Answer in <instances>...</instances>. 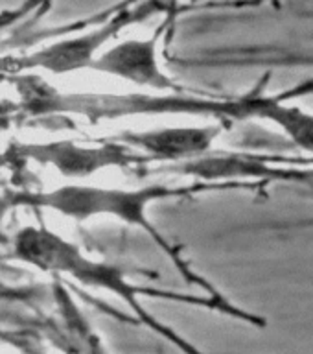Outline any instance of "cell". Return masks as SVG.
<instances>
[{
  "label": "cell",
  "instance_id": "cell-5",
  "mask_svg": "<svg viewBox=\"0 0 313 354\" xmlns=\"http://www.w3.org/2000/svg\"><path fill=\"white\" fill-rule=\"evenodd\" d=\"M225 127L220 122L205 126H166L146 131H124L113 138L151 157L155 165L182 162L210 153Z\"/></svg>",
  "mask_w": 313,
  "mask_h": 354
},
{
  "label": "cell",
  "instance_id": "cell-3",
  "mask_svg": "<svg viewBox=\"0 0 313 354\" xmlns=\"http://www.w3.org/2000/svg\"><path fill=\"white\" fill-rule=\"evenodd\" d=\"M179 176L196 181H262L295 188L313 201V157L253 151H216L182 162H160L140 171V177Z\"/></svg>",
  "mask_w": 313,
  "mask_h": 354
},
{
  "label": "cell",
  "instance_id": "cell-6",
  "mask_svg": "<svg viewBox=\"0 0 313 354\" xmlns=\"http://www.w3.org/2000/svg\"><path fill=\"white\" fill-rule=\"evenodd\" d=\"M50 4H52V0H32V2H30V8H39V11H43L46 10Z\"/></svg>",
  "mask_w": 313,
  "mask_h": 354
},
{
  "label": "cell",
  "instance_id": "cell-2",
  "mask_svg": "<svg viewBox=\"0 0 313 354\" xmlns=\"http://www.w3.org/2000/svg\"><path fill=\"white\" fill-rule=\"evenodd\" d=\"M15 253L26 262H32L37 268L48 271H59V273H68L76 277L77 281L85 282L88 286L104 288L107 292H113L115 295L126 301L129 308L137 314L138 321L148 328L159 334L176 347H179L184 354H201L192 343H188L181 334H177L173 328H170L164 323H160L155 315L146 310L140 297L160 299V301H173V303H187L192 306H203V308L214 310L220 314H225L232 319L253 323L254 314L247 310L240 308L229 299H216L212 295H182V293L170 292V290H160V288L144 286L137 282L129 281L127 271L120 266L105 264V262H96L82 253V249L74 243L66 242L55 232H50L46 229H35L28 227L22 229L15 238Z\"/></svg>",
  "mask_w": 313,
  "mask_h": 354
},
{
  "label": "cell",
  "instance_id": "cell-1",
  "mask_svg": "<svg viewBox=\"0 0 313 354\" xmlns=\"http://www.w3.org/2000/svg\"><path fill=\"white\" fill-rule=\"evenodd\" d=\"M271 76H264L253 88L242 94L212 96L188 88L179 91H135V93L59 94L46 87L35 111L74 113L88 120H116L126 116H193L225 124L267 122L278 127L292 142L313 157V113L297 104L313 94V77L290 88L267 91Z\"/></svg>",
  "mask_w": 313,
  "mask_h": 354
},
{
  "label": "cell",
  "instance_id": "cell-4",
  "mask_svg": "<svg viewBox=\"0 0 313 354\" xmlns=\"http://www.w3.org/2000/svg\"><path fill=\"white\" fill-rule=\"evenodd\" d=\"M188 11L196 10L184 8V10L171 11L164 15V19L160 21V24L155 28V32L149 37L127 39V41L113 44L111 48L98 54L91 68L126 80L148 91H160V93L179 91L182 88L181 83L168 76L164 68L160 66L159 46L160 39L170 30H173L179 15H184Z\"/></svg>",
  "mask_w": 313,
  "mask_h": 354
}]
</instances>
